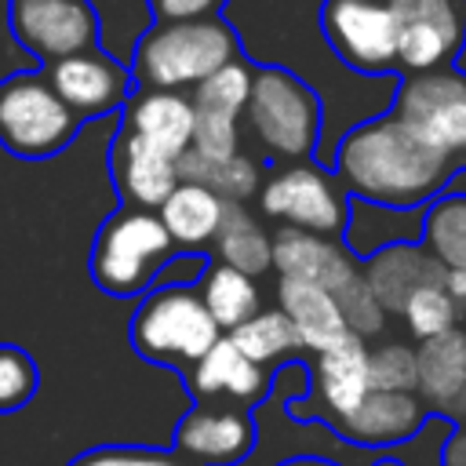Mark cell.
Wrapping results in <instances>:
<instances>
[{
    "label": "cell",
    "instance_id": "7bdbcfd3",
    "mask_svg": "<svg viewBox=\"0 0 466 466\" xmlns=\"http://www.w3.org/2000/svg\"><path fill=\"white\" fill-rule=\"evenodd\" d=\"M368 466H408V462H404L400 455H393V451H379V455H375Z\"/></svg>",
    "mask_w": 466,
    "mask_h": 466
},
{
    "label": "cell",
    "instance_id": "30bf717a",
    "mask_svg": "<svg viewBox=\"0 0 466 466\" xmlns=\"http://www.w3.org/2000/svg\"><path fill=\"white\" fill-rule=\"evenodd\" d=\"M258 441L251 408L222 404V400H197L171 437V448L193 466H240L251 459Z\"/></svg>",
    "mask_w": 466,
    "mask_h": 466
},
{
    "label": "cell",
    "instance_id": "e0dca14e",
    "mask_svg": "<svg viewBox=\"0 0 466 466\" xmlns=\"http://www.w3.org/2000/svg\"><path fill=\"white\" fill-rule=\"evenodd\" d=\"M113 182H116L124 204L157 211L171 197V189L182 182L178 157L146 142L142 135L120 127L116 142H113Z\"/></svg>",
    "mask_w": 466,
    "mask_h": 466
},
{
    "label": "cell",
    "instance_id": "8992f818",
    "mask_svg": "<svg viewBox=\"0 0 466 466\" xmlns=\"http://www.w3.org/2000/svg\"><path fill=\"white\" fill-rule=\"evenodd\" d=\"M80 124L47 73H11L0 80V146L7 153L25 160L55 157L76 138Z\"/></svg>",
    "mask_w": 466,
    "mask_h": 466
},
{
    "label": "cell",
    "instance_id": "5b68a950",
    "mask_svg": "<svg viewBox=\"0 0 466 466\" xmlns=\"http://www.w3.org/2000/svg\"><path fill=\"white\" fill-rule=\"evenodd\" d=\"M175 258V240L160 211L124 204L113 211L91 248V277L106 295L135 299L146 295L160 269Z\"/></svg>",
    "mask_w": 466,
    "mask_h": 466
},
{
    "label": "cell",
    "instance_id": "7c38bea8",
    "mask_svg": "<svg viewBox=\"0 0 466 466\" xmlns=\"http://www.w3.org/2000/svg\"><path fill=\"white\" fill-rule=\"evenodd\" d=\"M47 80L55 84L62 102L80 120L109 116V113L124 109L127 98H131L127 62H120L106 47H87V51H76V55L47 62Z\"/></svg>",
    "mask_w": 466,
    "mask_h": 466
},
{
    "label": "cell",
    "instance_id": "d6986e66",
    "mask_svg": "<svg viewBox=\"0 0 466 466\" xmlns=\"http://www.w3.org/2000/svg\"><path fill=\"white\" fill-rule=\"evenodd\" d=\"M193 127H197V106L189 91L142 87L124 106V131H135L175 157H182L193 146Z\"/></svg>",
    "mask_w": 466,
    "mask_h": 466
},
{
    "label": "cell",
    "instance_id": "8fae6325",
    "mask_svg": "<svg viewBox=\"0 0 466 466\" xmlns=\"http://www.w3.org/2000/svg\"><path fill=\"white\" fill-rule=\"evenodd\" d=\"M371 346L357 335H346L342 342L313 353V368H309V393L313 404H306V397H291L288 411L291 419H306L313 408L324 415V422H335L342 415H350L368 393H371Z\"/></svg>",
    "mask_w": 466,
    "mask_h": 466
},
{
    "label": "cell",
    "instance_id": "ac0fdd59",
    "mask_svg": "<svg viewBox=\"0 0 466 466\" xmlns=\"http://www.w3.org/2000/svg\"><path fill=\"white\" fill-rule=\"evenodd\" d=\"M360 273L368 277V284L375 288L382 306L397 317H400L404 302L411 299V291H419L422 284L448 280V269L433 258V251L422 240H400V244H390V248L368 255L360 262Z\"/></svg>",
    "mask_w": 466,
    "mask_h": 466
},
{
    "label": "cell",
    "instance_id": "7a4b0ae2",
    "mask_svg": "<svg viewBox=\"0 0 466 466\" xmlns=\"http://www.w3.org/2000/svg\"><path fill=\"white\" fill-rule=\"evenodd\" d=\"M233 58H240V40L226 18H153V25L138 36L131 51V76L142 87L193 91Z\"/></svg>",
    "mask_w": 466,
    "mask_h": 466
},
{
    "label": "cell",
    "instance_id": "f35d334b",
    "mask_svg": "<svg viewBox=\"0 0 466 466\" xmlns=\"http://www.w3.org/2000/svg\"><path fill=\"white\" fill-rule=\"evenodd\" d=\"M441 466H466V422H455L441 444Z\"/></svg>",
    "mask_w": 466,
    "mask_h": 466
},
{
    "label": "cell",
    "instance_id": "ee69618b",
    "mask_svg": "<svg viewBox=\"0 0 466 466\" xmlns=\"http://www.w3.org/2000/svg\"><path fill=\"white\" fill-rule=\"evenodd\" d=\"M451 66H455L459 73H466V33H462V44H459V51H455V58H451Z\"/></svg>",
    "mask_w": 466,
    "mask_h": 466
},
{
    "label": "cell",
    "instance_id": "484cf974",
    "mask_svg": "<svg viewBox=\"0 0 466 466\" xmlns=\"http://www.w3.org/2000/svg\"><path fill=\"white\" fill-rule=\"evenodd\" d=\"M215 258L237 266L251 277H262L273 269V233L258 222V215H251L248 204L229 200L226 222L215 237Z\"/></svg>",
    "mask_w": 466,
    "mask_h": 466
},
{
    "label": "cell",
    "instance_id": "ab89813d",
    "mask_svg": "<svg viewBox=\"0 0 466 466\" xmlns=\"http://www.w3.org/2000/svg\"><path fill=\"white\" fill-rule=\"evenodd\" d=\"M277 466H346V462H339L331 455H291V459H284Z\"/></svg>",
    "mask_w": 466,
    "mask_h": 466
},
{
    "label": "cell",
    "instance_id": "f546056e",
    "mask_svg": "<svg viewBox=\"0 0 466 466\" xmlns=\"http://www.w3.org/2000/svg\"><path fill=\"white\" fill-rule=\"evenodd\" d=\"M251 80H255V69L248 66V58H233L222 69H215L208 80H200L189 91V98H193L197 113H229V116H240L244 120Z\"/></svg>",
    "mask_w": 466,
    "mask_h": 466
},
{
    "label": "cell",
    "instance_id": "f1b7e54d",
    "mask_svg": "<svg viewBox=\"0 0 466 466\" xmlns=\"http://www.w3.org/2000/svg\"><path fill=\"white\" fill-rule=\"evenodd\" d=\"M459 95H466V73H459L455 66H441V69H426V73H408L393 87V113H400V116L419 124L433 109L448 106Z\"/></svg>",
    "mask_w": 466,
    "mask_h": 466
},
{
    "label": "cell",
    "instance_id": "1f68e13d",
    "mask_svg": "<svg viewBox=\"0 0 466 466\" xmlns=\"http://www.w3.org/2000/svg\"><path fill=\"white\" fill-rule=\"evenodd\" d=\"M335 299H339V306H342V317H346L350 335H357V339L368 342V339H375V335L386 331L390 309L382 306V299L375 295V288L368 284L364 273H357L350 284H342V288L335 291Z\"/></svg>",
    "mask_w": 466,
    "mask_h": 466
},
{
    "label": "cell",
    "instance_id": "4fadbf2b",
    "mask_svg": "<svg viewBox=\"0 0 466 466\" xmlns=\"http://www.w3.org/2000/svg\"><path fill=\"white\" fill-rule=\"evenodd\" d=\"M400 22V69L426 73L455 58L466 33V0H390Z\"/></svg>",
    "mask_w": 466,
    "mask_h": 466
},
{
    "label": "cell",
    "instance_id": "2e32d148",
    "mask_svg": "<svg viewBox=\"0 0 466 466\" xmlns=\"http://www.w3.org/2000/svg\"><path fill=\"white\" fill-rule=\"evenodd\" d=\"M273 269L288 280H309L339 291L360 273V258L346 248L342 237H324L295 226H280L273 233Z\"/></svg>",
    "mask_w": 466,
    "mask_h": 466
},
{
    "label": "cell",
    "instance_id": "ffe728a7",
    "mask_svg": "<svg viewBox=\"0 0 466 466\" xmlns=\"http://www.w3.org/2000/svg\"><path fill=\"white\" fill-rule=\"evenodd\" d=\"M277 306L288 313V320L299 331V342L306 353H320L350 335L342 306L331 288L309 284V280H277Z\"/></svg>",
    "mask_w": 466,
    "mask_h": 466
},
{
    "label": "cell",
    "instance_id": "4316f807",
    "mask_svg": "<svg viewBox=\"0 0 466 466\" xmlns=\"http://www.w3.org/2000/svg\"><path fill=\"white\" fill-rule=\"evenodd\" d=\"M226 335L240 346V353H248L262 368H280V364L295 360V353H302L299 331H295V324L288 320V313L280 306L258 309L255 317H248L244 324H237Z\"/></svg>",
    "mask_w": 466,
    "mask_h": 466
},
{
    "label": "cell",
    "instance_id": "603a6c76",
    "mask_svg": "<svg viewBox=\"0 0 466 466\" xmlns=\"http://www.w3.org/2000/svg\"><path fill=\"white\" fill-rule=\"evenodd\" d=\"M226 208L229 200L218 197L215 189L200 186V182H178L171 189V197L157 208L175 248H186V251H197V248H208L215 244L222 222H226Z\"/></svg>",
    "mask_w": 466,
    "mask_h": 466
},
{
    "label": "cell",
    "instance_id": "d590c367",
    "mask_svg": "<svg viewBox=\"0 0 466 466\" xmlns=\"http://www.w3.org/2000/svg\"><path fill=\"white\" fill-rule=\"evenodd\" d=\"M419 124L426 127V135H430L444 153L455 157V164L466 167V95H459V98H451L448 106L433 109V113H430L426 120H419Z\"/></svg>",
    "mask_w": 466,
    "mask_h": 466
},
{
    "label": "cell",
    "instance_id": "836d02e7",
    "mask_svg": "<svg viewBox=\"0 0 466 466\" xmlns=\"http://www.w3.org/2000/svg\"><path fill=\"white\" fill-rule=\"evenodd\" d=\"M66 466H193L175 448H153V444H98L69 459Z\"/></svg>",
    "mask_w": 466,
    "mask_h": 466
},
{
    "label": "cell",
    "instance_id": "6da1fadb",
    "mask_svg": "<svg viewBox=\"0 0 466 466\" xmlns=\"http://www.w3.org/2000/svg\"><path fill=\"white\" fill-rule=\"evenodd\" d=\"M331 164L350 197L393 208H426L448 189V178L459 167L422 124L393 109L350 127L339 138Z\"/></svg>",
    "mask_w": 466,
    "mask_h": 466
},
{
    "label": "cell",
    "instance_id": "d4e9b609",
    "mask_svg": "<svg viewBox=\"0 0 466 466\" xmlns=\"http://www.w3.org/2000/svg\"><path fill=\"white\" fill-rule=\"evenodd\" d=\"M204 306L211 309V317L218 320L222 331H233L237 324H244L248 317H255L262 309V291H258V277L215 258L204 266L200 284H197Z\"/></svg>",
    "mask_w": 466,
    "mask_h": 466
},
{
    "label": "cell",
    "instance_id": "8d00e7d4",
    "mask_svg": "<svg viewBox=\"0 0 466 466\" xmlns=\"http://www.w3.org/2000/svg\"><path fill=\"white\" fill-rule=\"evenodd\" d=\"M193 149L200 153H237L244 149V120L229 113H197Z\"/></svg>",
    "mask_w": 466,
    "mask_h": 466
},
{
    "label": "cell",
    "instance_id": "83f0119b",
    "mask_svg": "<svg viewBox=\"0 0 466 466\" xmlns=\"http://www.w3.org/2000/svg\"><path fill=\"white\" fill-rule=\"evenodd\" d=\"M422 244L444 269H466V197L441 193L422 211Z\"/></svg>",
    "mask_w": 466,
    "mask_h": 466
},
{
    "label": "cell",
    "instance_id": "d6a6232c",
    "mask_svg": "<svg viewBox=\"0 0 466 466\" xmlns=\"http://www.w3.org/2000/svg\"><path fill=\"white\" fill-rule=\"evenodd\" d=\"M371 386L375 390H400L415 393L419 386V346L400 339H386L371 346Z\"/></svg>",
    "mask_w": 466,
    "mask_h": 466
},
{
    "label": "cell",
    "instance_id": "b9f144b4",
    "mask_svg": "<svg viewBox=\"0 0 466 466\" xmlns=\"http://www.w3.org/2000/svg\"><path fill=\"white\" fill-rule=\"evenodd\" d=\"M444 193H459V197H466V167H462V164L451 171V178H448V189H444Z\"/></svg>",
    "mask_w": 466,
    "mask_h": 466
},
{
    "label": "cell",
    "instance_id": "5bb4252c",
    "mask_svg": "<svg viewBox=\"0 0 466 466\" xmlns=\"http://www.w3.org/2000/svg\"><path fill=\"white\" fill-rule=\"evenodd\" d=\"M430 419V408L422 404L419 393H400V390H371L350 415L328 422V430L368 451H393L408 444Z\"/></svg>",
    "mask_w": 466,
    "mask_h": 466
},
{
    "label": "cell",
    "instance_id": "3957f363",
    "mask_svg": "<svg viewBox=\"0 0 466 466\" xmlns=\"http://www.w3.org/2000/svg\"><path fill=\"white\" fill-rule=\"evenodd\" d=\"M320 98L284 66H258L244 106V131L266 160H313L320 146Z\"/></svg>",
    "mask_w": 466,
    "mask_h": 466
},
{
    "label": "cell",
    "instance_id": "ba28073f",
    "mask_svg": "<svg viewBox=\"0 0 466 466\" xmlns=\"http://www.w3.org/2000/svg\"><path fill=\"white\" fill-rule=\"evenodd\" d=\"M320 33L342 66L386 76L400 69V22L390 0H324Z\"/></svg>",
    "mask_w": 466,
    "mask_h": 466
},
{
    "label": "cell",
    "instance_id": "60d3db41",
    "mask_svg": "<svg viewBox=\"0 0 466 466\" xmlns=\"http://www.w3.org/2000/svg\"><path fill=\"white\" fill-rule=\"evenodd\" d=\"M448 291L455 295V302L459 306H466V269H448Z\"/></svg>",
    "mask_w": 466,
    "mask_h": 466
},
{
    "label": "cell",
    "instance_id": "277c9868",
    "mask_svg": "<svg viewBox=\"0 0 466 466\" xmlns=\"http://www.w3.org/2000/svg\"><path fill=\"white\" fill-rule=\"evenodd\" d=\"M226 331L193 284H153L131 317V346L142 360L189 371Z\"/></svg>",
    "mask_w": 466,
    "mask_h": 466
},
{
    "label": "cell",
    "instance_id": "9c48e42d",
    "mask_svg": "<svg viewBox=\"0 0 466 466\" xmlns=\"http://www.w3.org/2000/svg\"><path fill=\"white\" fill-rule=\"evenodd\" d=\"M7 25L44 62L98 47V11L91 0H11Z\"/></svg>",
    "mask_w": 466,
    "mask_h": 466
},
{
    "label": "cell",
    "instance_id": "9a60e30c",
    "mask_svg": "<svg viewBox=\"0 0 466 466\" xmlns=\"http://www.w3.org/2000/svg\"><path fill=\"white\" fill-rule=\"evenodd\" d=\"M186 386L197 400H222V404H240V408H258L266 393L273 390L269 368L255 364L240 346L222 335L189 371Z\"/></svg>",
    "mask_w": 466,
    "mask_h": 466
},
{
    "label": "cell",
    "instance_id": "44dd1931",
    "mask_svg": "<svg viewBox=\"0 0 466 466\" xmlns=\"http://www.w3.org/2000/svg\"><path fill=\"white\" fill-rule=\"evenodd\" d=\"M415 393L430 408V415H448L466 393V328H451L444 335L419 342V386Z\"/></svg>",
    "mask_w": 466,
    "mask_h": 466
},
{
    "label": "cell",
    "instance_id": "74e56055",
    "mask_svg": "<svg viewBox=\"0 0 466 466\" xmlns=\"http://www.w3.org/2000/svg\"><path fill=\"white\" fill-rule=\"evenodd\" d=\"M222 4L226 0H149V11L160 22H178V18H208V15H218Z\"/></svg>",
    "mask_w": 466,
    "mask_h": 466
},
{
    "label": "cell",
    "instance_id": "52a82bcc",
    "mask_svg": "<svg viewBox=\"0 0 466 466\" xmlns=\"http://www.w3.org/2000/svg\"><path fill=\"white\" fill-rule=\"evenodd\" d=\"M258 211L277 226H295L324 237H342L350 193L320 160H299L273 171L258 189Z\"/></svg>",
    "mask_w": 466,
    "mask_h": 466
},
{
    "label": "cell",
    "instance_id": "e575fe53",
    "mask_svg": "<svg viewBox=\"0 0 466 466\" xmlns=\"http://www.w3.org/2000/svg\"><path fill=\"white\" fill-rule=\"evenodd\" d=\"M36 364L22 346L0 342V411H18L36 393Z\"/></svg>",
    "mask_w": 466,
    "mask_h": 466
},
{
    "label": "cell",
    "instance_id": "7402d4cb",
    "mask_svg": "<svg viewBox=\"0 0 466 466\" xmlns=\"http://www.w3.org/2000/svg\"><path fill=\"white\" fill-rule=\"evenodd\" d=\"M422 211L426 208H393V204L350 197V218H346L342 240L364 262L368 255H375L390 244L422 240Z\"/></svg>",
    "mask_w": 466,
    "mask_h": 466
},
{
    "label": "cell",
    "instance_id": "cb8c5ba5",
    "mask_svg": "<svg viewBox=\"0 0 466 466\" xmlns=\"http://www.w3.org/2000/svg\"><path fill=\"white\" fill-rule=\"evenodd\" d=\"M178 175L186 182H200L208 189H215L226 200L248 204L258 189H262V164L237 149V153H200V149H186L178 157Z\"/></svg>",
    "mask_w": 466,
    "mask_h": 466
},
{
    "label": "cell",
    "instance_id": "f6af8a7d",
    "mask_svg": "<svg viewBox=\"0 0 466 466\" xmlns=\"http://www.w3.org/2000/svg\"><path fill=\"white\" fill-rule=\"evenodd\" d=\"M451 419H455V422H466V393H462V400L455 404V411H451Z\"/></svg>",
    "mask_w": 466,
    "mask_h": 466
},
{
    "label": "cell",
    "instance_id": "4dcf8cb0",
    "mask_svg": "<svg viewBox=\"0 0 466 466\" xmlns=\"http://www.w3.org/2000/svg\"><path fill=\"white\" fill-rule=\"evenodd\" d=\"M459 317H462V306L455 302V295L448 291L444 280L441 284H422L419 291H411V299L400 309V320H404V328L415 342L459 328Z\"/></svg>",
    "mask_w": 466,
    "mask_h": 466
}]
</instances>
